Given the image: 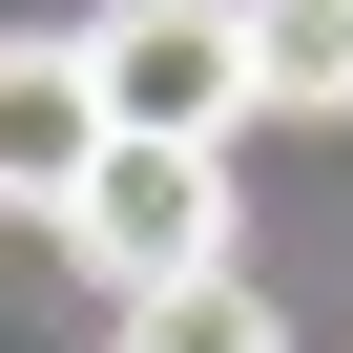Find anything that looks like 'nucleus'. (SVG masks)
<instances>
[{
	"label": "nucleus",
	"instance_id": "obj_1",
	"mask_svg": "<svg viewBox=\"0 0 353 353\" xmlns=\"http://www.w3.org/2000/svg\"><path fill=\"white\" fill-rule=\"evenodd\" d=\"M83 83H104V145H208L250 125V0H104V21H63Z\"/></svg>",
	"mask_w": 353,
	"mask_h": 353
},
{
	"label": "nucleus",
	"instance_id": "obj_2",
	"mask_svg": "<svg viewBox=\"0 0 353 353\" xmlns=\"http://www.w3.org/2000/svg\"><path fill=\"white\" fill-rule=\"evenodd\" d=\"M63 250H83L125 312H145V291H208V270H229V166H208V145H104L83 208H63Z\"/></svg>",
	"mask_w": 353,
	"mask_h": 353
},
{
	"label": "nucleus",
	"instance_id": "obj_3",
	"mask_svg": "<svg viewBox=\"0 0 353 353\" xmlns=\"http://www.w3.org/2000/svg\"><path fill=\"white\" fill-rule=\"evenodd\" d=\"M83 166H104V83H83L63 21H21V42H0V208L63 229V208H83Z\"/></svg>",
	"mask_w": 353,
	"mask_h": 353
},
{
	"label": "nucleus",
	"instance_id": "obj_4",
	"mask_svg": "<svg viewBox=\"0 0 353 353\" xmlns=\"http://www.w3.org/2000/svg\"><path fill=\"white\" fill-rule=\"evenodd\" d=\"M250 104H353V0H250Z\"/></svg>",
	"mask_w": 353,
	"mask_h": 353
},
{
	"label": "nucleus",
	"instance_id": "obj_5",
	"mask_svg": "<svg viewBox=\"0 0 353 353\" xmlns=\"http://www.w3.org/2000/svg\"><path fill=\"white\" fill-rule=\"evenodd\" d=\"M125 353H291V332H270V291H229V270H208V291H145V312H125Z\"/></svg>",
	"mask_w": 353,
	"mask_h": 353
}]
</instances>
